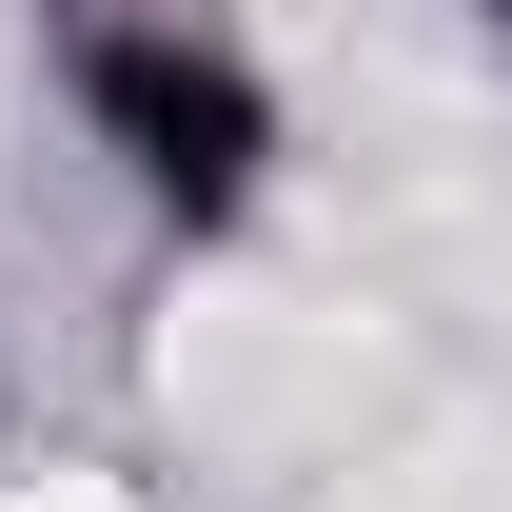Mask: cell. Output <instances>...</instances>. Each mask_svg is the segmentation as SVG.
Masks as SVG:
<instances>
[{"label": "cell", "mask_w": 512, "mask_h": 512, "mask_svg": "<svg viewBox=\"0 0 512 512\" xmlns=\"http://www.w3.org/2000/svg\"><path fill=\"white\" fill-rule=\"evenodd\" d=\"M0 512H138V493H99V473H20Z\"/></svg>", "instance_id": "obj_1"}]
</instances>
